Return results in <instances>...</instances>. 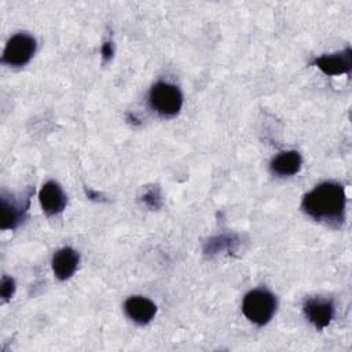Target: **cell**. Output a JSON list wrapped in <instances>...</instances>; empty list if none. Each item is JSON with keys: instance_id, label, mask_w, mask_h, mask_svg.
Instances as JSON below:
<instances>
[{"instance_id": "1", "label": "cell", "mask_w": 352, "mask_h": 352, "mask_svg": "<svg viewBox=\"0 0 352 352\" xmlns=\"http://www.w3.org/2000/svg\"><path fill=\"white\" fill-rule=\"evenodd\" d=\"M345 202L344 187L334 182H324L304 195L301 206L308 216L316 220L340 224L344 220Z\"/></svg>"}, {"instance_id": "2", "label": "cell", "mask_w": 352, "mask_h": 352, "mask_svg": "<svg viewBox=\"0 0 352 352\" xmlns=\"http://www.w3.org/2000/svg\"><path fill=\"white\" fill-rule=\"evenodd\" d=\"M276 309V298L264 289L249 292L242 302L243 315L253 323L263 326L271 320Z\"/></svg>"}, {"instance_id": "3", "label": "cell", "mask_w": 352, "mask_h": 352, "mask_svg": "<svg viewBox=\"0 0 352 352\" xmlns=\"http://www.w3.org/2000/svg\"><path fill=\"white\" fill-rule=\"evenodd\" d=\"M148 102L153 110H155L158 114L170 117L180 111L183 104V95L176 85L160 81L151 87Z\"/></svg>"}, {"instance_id": "4", "label": "cell", "mask_w": 352, "mask_h": 352, "mask_svg": "<svg viewBox=\"0 0 352 352\" xmlns=\"http://www.w3.org/2000/svg\"><path fill=\"white\" fill-rule=\"evenodd\" d=\"M36 52V38L28 33L14 34L6 44L1 60L11 66H23Z\"/></svg>"}, {"instance_id": "5", "label": "cell", "mask_w": 352, "mask_h": 352, "mask_svg": "<svg viewBox=\"0 0 352 352\" xmlns=\"http://www.w3.org/2000/svg\"><path fill=\"white\" fill-rule=\"evenodd\" d=\"M304 312L308 320L316 329H324L334 315V305L331 300L326 298H308L304 302Z\"/></svg>"}, {"instance_id": "6", "label": "cell", "mask_w": 352, "mask_h": 352, "mask_svg": "<svg viewBox=\"0 0 352 352\" xmlns=\"http://www.w3.org/2000/svg\"><path fill=\"white\" fill-rule=\"evenodd\" d=\"M38 201L43 208V210L47 214H58L60 213L66 206V195L62 190V187L56 182H47L40 192H38Z\"/></svg>"}, {"instance_id": "7", "label": "cell", "mask_w": 352, "mask_h": 352, "mask_svg": "<svg viewBox=\"0 0 352 352\" xmlns=\"http://www.w3.org/2000/svg\"><path fill=\"white\" fill-rule=\"evenodd\" d=\"M351 56H352L351 48H346L342 52L319 56V58L315 59L314 63L324 74H327V76H337V74L348 73L351 70V67H352Z\"/></svg>"}, {"instance_id": "8", "label": "cell", "mask_w": 352, "mask_h": 352, "mask_svg": "<svg viewBox=\"0 0 352 352\" xmlns=\"http://www.w3.org/2000/svg\"><path fill=\"white\" fill-rule=\"evenodd\" d=\"M124 309H125V314L139 324L148 323L155 316V312H157L155 304L147 297H142V296L129 297L124 304Z\"/></svg>"}, {"instance_id": "9", "label": "cell", "mask_w": 352, "mask_h": 352, "mask_svg": "<svg viewBox=\"0 0 352 352\" xmlns=\"http://www.w3.org/2000/svg\"><path fill=\"white\" fill-rule=\"evenodd\" d=\"M78 253L72 248L59 249L52 257V271L60 280L69 279L78 265Z\"/></svg>"}, {"instance_id": "10", "label": "cell", "mask_w": 352, "mask_h": 352, "mask_svg": "<svg viewBox=\"0 0 352 352\" xmlns=\"http://www.w3.org/2000/svg\"><path fill=\"white\" fill-rule=\"evenodd\" d=\"M301 162V155L297 151H283L271 161V170L279 176H290L300 170Z\"/></svg>"}, {"instance_id": "11", "label": "cell", "mask_w": 352, "mask_h": 352, "mask_svg": "<svg viewBox=\"0 0 352 352\" xmlns=\"http://www.w3.org/2000/svg\"><path fill=\"white\" fill-rule=\"evenodd\" d=\"M26 206L14 202L12 199L8 201L6 197H1V220H0V227L1 230H10L15 228L23 219L25 209Z\"/></svg>"}, {"instance_id": "12", "label": "cell", "mask_w": 352, "mask_h": 352, "mask_svg": "<svg viewBox=\"0 0 352 352\" xmlns=\"http://www.w3.org/2000/svg\"><path fill=\"white\" fill-rule=\"evenodd\" d=\"M15 292V282L10 276H3L1 278V285H0V294L4 301H8Z\"/></svg>"}, {"instance_id": "13", "label": "cell", "mask_w": 352, "mask_h": 352, "mask_svg": "<svg viewBox=\"0 0 352 352\" xmlns=\"http://www.w3.org/2000/svg\"><path fill=\"white\" fill-rule=\"evenodd\" d=\"M143 201L147 206H150L151 209H157L160 208L161 205V197L158 194V191H154V190H150L147 194H144L143 197Z\"/></svg>"}, {"instance_id": "14", "label": "cell", "mask_w": 352, "mask_h": 352, "mask_svg": "<svg viewBox=\"0 0 352 352\" xmlns=\"http://www.w3.org/2000/svg\"><path fill=\"white\" fill-rule=\"evenodd\" d=\"M102 55H103V58H104V60H109L110 58H111V55H113V44L111 43H104L103 44V47H102Z\"/></svg>"}]
</instances>
